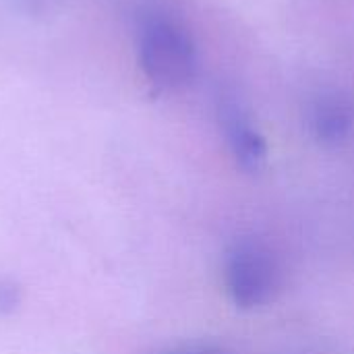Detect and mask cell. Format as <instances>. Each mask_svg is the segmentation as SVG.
<instances>
[{
  "mask_svg": "<svg viewBox=\"0 0 354 354\" xmlns=\"http://www.w3.org/2000/svg\"><path fill=\"white\" fill-rule=\"evenodd\" d=\"M218 120H220V129L226 137V143L234 162L245 172L261 170L268 158V145L261 133L251 122L245 106L232 95L220 97Z\"/></svg>",
  "mask_w": 354,
  "mask_h": 354,
  "instance_id": "obj_3",
  "label": "cell"
},
{
  "mask_svg": "<svg viewBox=\"0 0 354 354\" xmlns=\"http://www.w3.org/2000/svg\"><path fill=\"white\" fill-rule=\"evenodd\" d=\"M224 284L236 307H263L274 301L282 286L280 261L274 251L261 241H236L226 253Z\"/></svg>",
  "mask_w": 354,
  "mask_h": 354,
  "instance_id": "obj_2",
  "label": "cell"
},
{
  "mask_svg": "<svg viewBox=\"0 0 354 354\" xmlns=\"http://www.w3.org/2000/svg\"><path fill=\"white\" fill-rule=\"evenodd\" d=\"M307 127L324 145L344 143L354 131L353 100L338 91L322 93L307 108Z\"/></svg>",
  "mask_w": 354,
  "mask_h": 354,
  "instance_id": "obj_4",
  "label": "cell"
},
{
  "mask_svg": "<svg viewBox=\"0 0 354 354\" xmlns=\"http://www.w3.org/2000/svg\"><path fill=\"white\" fill-rule=\"evenodd\" d=\"M139 66L156 89H178L197 73V50L191 35L174 21L147 17L137 39Z\"/></svg>",
  "mask_w": 354,
  "mask_h": 354,
  "instance_id": "obj_1",
  "label": "cell"
}]
</instances>
